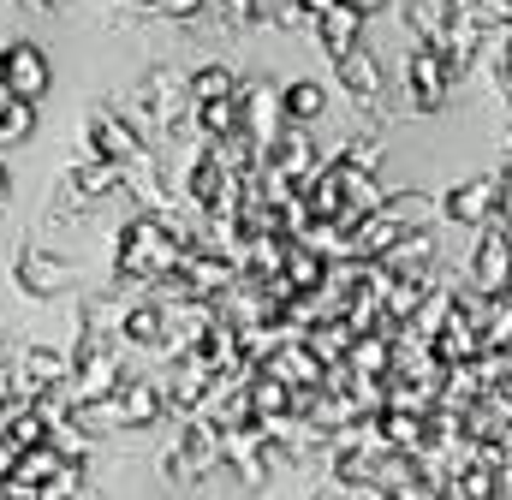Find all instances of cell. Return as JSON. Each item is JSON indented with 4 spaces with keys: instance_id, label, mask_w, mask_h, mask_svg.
Segmentation results:
<instances>
[{
    "instance_id": "cell-1",
    "label": "cell",
    "mask_w": 512,
    "mask_h": 500,
    "mask_svg": "<svg viewBox=\"0 0 512 500\" xmlns=\"http://www.w3.org/2000/svg\"><path fill=\"white\" fill-rule=\"evenodd\" d=\"M185 233L179 227H167L155 209H137L126 227L114 233V280L120 286H155V280H167L173 268H179V256H185Z\"/></svg>"
},
{
    "instance_id": "cell-2",
    "label": "cell",
    "mask_w": 512,
    "mask_h": 500,
    "mask_svg": "<svg viewBox=\"0 0 512 500\" xmlns=\"http://www.w3.org/2000/svg\"><path fill=\"white\" fill-rule=\"evenodd\" d=\"M161 417H167V387L149 381V375H126L108 399L78 405L84 429H155Z\"/></svg>"
},
{
    "instance_id": "cell-3",
    "label": "cell",
    "mask_w": 512,
    "mask_h": 500,
    "mask_svg": "<svg viewBox=\"0 0 512 500\" xmlns=\"http://www.w3.org/2000/svg\"><path fill=\"white\" fill-rule=\"evenodd\" d=\"M126 108H131V120H137V131L167 137L173 125L185 120V108H191L185 72H173V66H149V72L126 90Z\"/></svg>"
},
{
    "instance_id": "cell-4",
    "label": "cell",
    "mask_w": 512,
    "mask_h": 500,
    "mask_svg": "<svg viewBox=\"0 0 512 500\" xmlns=\"http://www.w3.org/2000/svg\"><path fill=\"white\" fill-rule=\"evenodd\" d=\"M120 381H126L120 334H78V346H72V375H66L72 399H78V405H90V399H108Z\"/></svg>"
},
{
    "instance_id": "cell-5",
    "label": "cell",
    "mask_w": 512,
    "mask_h": 500,
    "mask_svg": "<svg viewBox=\"0 0 512 500\" xmlns=\"http://www.w3.org/2000/svg\"><path fill=\"white\" fill-rule=\"evenodd\" d=\"M221 465H227L245 489H262V483H274V477L292 465V453H286L280 441H268L256 423H245V429H221Z\"/></svg>"
},
{
    "instance_id": "cell-6",
    "label": "cell",
    "mask_w": 512,
    "mask_h": 500,
    "mask_svg": "<svg viewBox=\"0 0 512 500\" xmlns=\"http://www.w3.org/2000/svg\"><path fill=\"white\" fill-rule=\"evenodd\" d=\"M453 84H459V72L447 66V54L435 42H417L405 54V108L411 114H441L447 96H453Z\"/></svg>"
},
{
    "instance_id": "cell-7",
    "label": "cell",
    "mask_w": 512,
    "mask_h": 500,
    "mask_svg": "<svg viewBox=\"0 0 512 500\" xmlns=\"http://www.w3.org/2000/svg\"><path fill=\"white\" fill-rule=\"evenodd\" d=\"M209 471H221V429L209 417H185L179 441L161 453V477L167 483H197Z\"/></svg>"
},
{
    "instance_id": "cell-8",
    "label": "cell",
    "mask_w": 512,
    "mask_h": 500,
    "mask_svg": "<svg viewBox=\"0 0 512 500\" xmlns=\"http://www.w3.org/2000/svg\"><path fill=\"white\" fill-rule=\"evenodd\" d=\"M84 143H90V155L96 161H114V167H131L149 143H143V131L131 120L126 108H114V102H96L90 114H84Z\"/></svg>"
},
{
    "instance_id": "cell-9",
    "label": "cell",
    "mask_w": 512,
    "mask_h": 500,
    "mask_svg": "<svg viewBox=\"0 0 512 500\" xmlns=\"http://www.w3.org/2000/svg\"><path fill=\"white\" fill-rule=\"evenodd\" d=\"M12 286L24 298H60V292L78 286V262H66V256H54L42 245H18L12 250Z\"/></svg>"
},
{
    "instance_id": "cell-10",
    "label": "cell",
    "mask_w": 512,
    "mask_h": 500,
    "mask_svg": "<svg viewBox=\"0 0 512 500\" xmlns=\"http://www.w3.org/2000/svg\"><path fill=\"white\" fill-rule=\"evenodd\" d=\"M126 185V167H114V161H78L66 179H60V197H54V221H66V215H78V209H96L102 197H114Z\"/></svg>"
},
{
    "instance_id": "cell-11",
    "label": "cell",
    "mask_w": 512,
    "mask_h": 500,
    "mask_svg": "<svg viewBox=\"0 0 512 500\" xmlns=\"http://www.w3.org/2000/svg\"><path fill=\"white\" fill-rule=\"evenodd\" d=\"M512 280V227L495 215L489 227H483V239L471 250V268H465V286L471 292H483V298H501Z\"/></svg>"
},
{
    "instance_id": "cell-12",
    "label": "cell",
    "mask_w": 512,
    "mask_h": 500,
    "mask_svg": "<svg viewBox=\"0 0 512 500\" xmlns=\"http://www.w3.org/2000/svg\"><path fill=\"white\" fill-rule=\"evenodd\" d=\"M54 84V66L36 42H0V96H18V102H42Z\"/></svg>"
},
{
    "instance_id": "cell-13",
    "label": "cell",
    "mask_w": 512,
    "mask_h": 500,
    "mask_svg": "<svg viewBox=\"0 0 512 500\" xmlns=\"http://www.w3.org/2000/svg\"><path fill=\"white\" fill-rule=\"evenodd\" d=\"M66 375H72V352L24 346V352H12V399L30 405V399H42L48 387H66Z\"/></svg>"
},
{
    "instance_id": "cell-14",
    "label": "cell",
    "mask_w": 512,
    "mask_h": 500,
    "mask_svg": "<svg viewBox=\"0 0 512 500\" xmlns=\"http://www.w3.org/2000/svg\"><path fill=\"white\" fill-rule=\"evenodd\" d=\"M256 370H268L274 381H286L298 399H304V393H322V381H328V364L310 352V340H304V334H286V340L256 364Z\"/></svg>"
},
{
    "instance_id": "cell-15",
    "label": "cell",
    "mask_w": 512,
    "mask_h": 500,
    "mask_svg": "<svg viewBox=\"0 0 512 500\" xmlns=\"http://www.w3.org/2000/svg\"><path fill=\"white\" fill-rule=\"evenodd\" d=\"M179 280L191 286V298H209V304H215V298L239 280V262H233V256H221L215 245H203V239H191L185 256H179Z\"/></svg>"
},
{
    "instance_id": "cell-16",
    "label": "cell",
    "mask_w": 512,
    "mask_h": 500,
    "mask_svg": "<svg viewBox=\"0 0 512 500\" xmlns=\"http://www.w3.org/2000/svg\"><path fill=\"white\" fill-rule=\"evenodd\" d=\"M239 131L251 137L262 155L274 149V137L286 131V108H280L274 84H239Z\"/></svg>"
},
{
    "instance_id": "cell-17",
    "label": "cell",
    "mask_w": 512,
    "mask_h": 500,
    "mask_svg": "<svg viewBox=\"0 0 512 500\" xmlns=\"http://www.w3.org/2000/svg\"><path fill=\"white\" fill-rule=\"evenodd\" d=\"M501 173H477V179H465V185H453L447 191V203H441V215L447 221H459V227H489L495 215H501Z\"/></svg>"
},
{
    "instance_id": "cell-18",
    "label": "cell",
    "mask_w": 512,
    "mask_h": 500,
    "mask_svg": "<svg viewBox=\"0 0 512 500\" xmlns=\"http://www.w3.org/2000/svg\"><path fill=\"white\" fill-rule=\"evenodd\" d=\"M215 381H221V375L209 370L191 346H185V352H173V375L161 381V387H167V411H173V417H197Z\"/></svg>"
},
{
    "instance_id": "cell-19",
    "label": "cell",
    "mask_w": 512,
    "mask_h": 500,
    "mask_svg": "<svg viewBox=\"0 0 512 500\" xmlns=\"http://www.w3.org/2000/svg\"><path fill=\"white\" fill-rule=\"evenodd\" d=\"M66 465V453L54 447V441H42V447H24L18 459H12V471H6V483H0V500H36V489L54 477Z\"/></svg>"
},
{
    "instance_id": "cell-20",
    "label": "cell",
    "mask_w": 512,
    "mask_h": 500,
    "mask_svg": "<svg viewBox=\"0 0 512 500\" xmlns=\"http://www.w3.org/2000/svg\"><path fill=\"white\" fill-rule=\"evenodd\" d=\"M334 78H340V90H346L358 108H382V60H376L364 42L334 60Z\"/></svg>"
},
{
    "instance_id": "cell-21",
    "label": "cell",
    "mask_w": 512,
    "mask_h": 500,
    "mask_svg": "<svg viewBox=\"0 0 512 500\" xmlns=\"http://www.w3.org/2000/svg\"><path fill=\"white\" fill-rule=\"evenodd\" d=\"M268 167L280 173V179H292V185H304L322 161H316V143H310V125H292L286 120V131L274 137V149H268Z\"/></svg>"
},
{
    "instance_id": "cell-22",
    "label": "cell",
    "mask_w": 512,
    "mask_h": 500,
    "mask_svg": "<svg viewBox=\"0 0 512 500\" xmlns=\"http://www.w3.org/2000/svg\"><path fill=\"white\" fill-rule=\"evenodd\" d=\"M322 48H328V60H340V54H352L358 42H364V12H352V6H322L316 12V30H310Z\"/></svg>"
},
{
    "instance_id": "cell-23",
    "label": "cell",
    "mask_w": 512,
    "mask_h": 500,
    "mask_svg": "<svg viewBox=\"0 0 512 500\" xmlns=\"http://www.w3.org/2000/svg\"><path fill=\"white\" fill-rule=\"evenodd\" d=\"M435 262V239H429V227H411V233H399L393 245H387V256L376 262L387 280H399V274H423Z\"/></svg>"
},
{
    "instance_id": "cell-24",
    "label": "cell",
    "mask_w": 512,
    "mask_h": 500,
    "mask_svg": "<svg viewBox=\"0 0 512 500\" xmlns=\"http://www.w3.org/2000/svg\"><path fill=\"white\" fill-rule=\"evenodd\" d=\"M328 268H334V262L310 245V239H286V245H280V274H286L298 292H316V286L328 280Z\"/></svg>"
},
{
    "instance_id": "cell-25",
    "label": "cell",
    "mask_w": 512,
    "mask_h": 500,
    "mask_svg": "<svg viewBox=\"0 0 512 500\" xmlns=\"http://www.w3.org/2000/svg\"><path fill=\"white\" fill-rule=\"evenodd\" d=\"M453 18H459V0H405V30L417 36V42H447V30H453Z\"/></svg>"
},
{
    "instance_id": "cell-26",
    "label": "cell",
    "mask_w": 512,
    "mask_h": 500,
    "mask_svg": "<svg viewBox=\"0 0 512 500\" xmlns=\"http://www.w3.org/2000/svg\"><path fill=\"white\" fill-rule=\"evenodd\" d=\"M411 483H429V477H423V459H417V453H399V447H382V453H376V483H370V495H399V489H411Z\"/></svg>"
},
{
    "instance_id": "cell-27",
    "label": "cell",
    "mask_w": 512,
    "mask_h": 500,
    "mask_svg": "<svg viewBox=\"0 0 512 500\" xmlns=\"http://www.w3.org/2000/svg\"><path fill=\"white\" fill-rule=\"evenodd\" d=\"M126 310L131 304L120 292H90V298H78V334H120Z\"/></svg>"
},
{
    "instance_id": "cell-28",
    "label": "cell",
    "mask_w": 512,
    "mask_h": 500,
    "mask_svg": "<svg viewBox=\"0 0 512 500\" xmlns=\"http://www.w3.org/2000/svg\"><path fill=\"white\" fill-rule=\"evenodd\" d=\"M304 340H310V352H316L322 364H346V358H352V346H358V328H352L346 316H328V322H316Z\"/></svg>"
},
{
    "instance_id": "cell-29",
    "label": "cell",
    "mask_w": 512,
    "mask_h": 500,
    "mask_svg": "<svg viewBox=\"0 0 512 500\" xmlns=\"http://www.w3.org/2000/svg\"><path fill=\"white\" fill-rule=\"evenodd\" d=\"M423 417L429 411H376V435L382 447H399V453H423Z\"/></svg>"
},
{
    "instance_id": "cell-30",
    "label": "cell",
    "mask_w": 512,
    "mask_h": 500,
    "mask_svg": "<svg viewBox=\"0 0 512 500\" xmlns=\"http://www.w3.org/2000/svg\"><path fill=\"white\" fill-rule=\"evenodd\" d=\"M120 340H126V346H155V352H167V310H161V304H131Z\"/></svg>"
},
{
    "instance_id": "cell-31",
    "label": "cell",
    "mask_w": 512,
    "mask_h": 500,
    "mask_svg": "<svg viewBox=\"0 0 512 500\" xmlns=\"http://www.w3.org/2000/svg\"><path fill=\"white\" fill-rule=\"evenodd\" d=\"M280 108H286V120L292 125H316L322 120V108H328V90H322L316 78H298V84L280 90Z\"/></svg>"
},
{
    "instance_id": "cell-32",
    "label": "cell",
    "mask_w": 512,
    "mask_h": 500,
    "mask_svg": "<svg viewBox=\"0 0 512 500\" xmlns=\"http://www.w3.org/2000/svg\"><path fill=\"white\" fill-rule=\"evenodd\" d=\"M453 298H459L453 286H435V292L423 298V310L405 322V334H411V340H435V334L447 328V316H453Z\"/></svg>"
},
{
    "instance_id": "cell-33",
    "label": "cell",
    "mask_w": 512,
    "mask_h": 500,
    "mask_svg": "<svg viewBox=\"0 0 512 500\" xmlns=\"http://www.w3.org/2000/svg\"><path fill=\"white\" fill-rule=\"evenodd\" d=\"M245 387H251V411L256 417H268V411H298V393H292L286 381H274L268 370H251L245 375Z\"/></svg>"
},
{
    "instance_id": "cell-34",
    "label": "cell",
    "mask_w": 512,
    "mask_h": 500,
    "mask_svg": "<svg viewBox=\"0 0 512 500\" xmlns=\"http://www.w3.org/2000/svg\"><path fill=\"white\" fill-rule=\"evenodd\" d=\"M185 90H191V108H197V102H215V96H239V78H233V66H197V72H185Z\"/></svg>"
},
{
    "instance_id": "cell-35",
    "label": "cell",
    "mask_w": 512,
    "mask_h": 500,
    "mask_svg": "<svg viewBox=\"0 0 512 500\" xmlns=\"http://www.w3.org/2000/svg\"><path fill=\"white\" fill-rule=\"evenodd\" d=\"M334 161H340V167H352V173H376V167H382V137H376V131L346 137V143L334 149Z\"/></svg>"
},
{
    "instance_id": "cell-36",
    "label": "cell",
    "mask_w": 512,
    "mask_h": 500,
    "mask_svg": "<svg viewBox=\"0 0 512 500\" xmlns=\"http://www.w3.org/2000/svg\"><path fill=\"white\" fill-rule=\"evenodd\" d=\"M30 131H36V102L0 96V143H30Z\"/></svg>"
},
{
    "instance_id": "cell-37",
    "label": "cell",
    "mask_w": 512,
    "mask_h": 500,
    "mask_svg": "<svg viewBox=\"0 0 512 500\" xmlns=\"http://www.w3.org/2000/svg\"><path fill=\"white\" fill-rule=\"evenodd\" d=\"M78 489H84V465H78V459H66V465L36 489V500H78Z\"/></svg>"
},
{
    "instance_id": "cell-38",
    "label": "cell",
    "mask_w": 512,
    "mask_h": 500,
    "mask_svg": "<svg viewBox=\"0 0 512 500\" xmlns=\"http://www.w3.org/2000/svg\"><path fill=\"white\" fill-rule=\"evenodd\" d=\"M489 364H495V387L512 399V346H507V352H489Z\"/></svg>"
},
{
    "instance_id": "cell-39",
    "label": "cell",
    "mask_w": 512,
    "mask_h": 500,
    "mask_svg": "<svg viewBox=\"0 0 512 500\" xmlns=\"http://www.w3.org/2000/svg\"><path fill=\"white\" fill-rule=\"evenodd\" d=\"M203 6H209V0H161V18H179V24H185V18H197Z\"/></svg>"
},
{
    "instance_id": "cell-40",
    "label": "cell",
    "mask_w": 512,
    "mask_h": 500,
    "mask_svg": "<svg viewBox=\"0 0 512 500\" xmlns=\"http://www.w3.org/2000/svg\"><path fill=\"white\" fill-rule=\"evenodd\" d=\"M483 453H489V459H495L501 471H512V423L501 429V441H495V447H483Z\"/></svg>"
},
{
    "instance_id": "cell-41",
    "label": "cell",
    "mask_w": 512,
    "mask_h": 500,
    "mask_svg": "<svg viewBox=\"0 0 512 500\" xmlns=\"http://www.w3.org/2000/svg\"><path fill=\"white\" fill-rule=\"evenodd\" d=\"M376 500H441L435 483H411V489H399V495H376Z\"/></svg>"
},
{
    "instance_id": "cell-42",
    "label": "cell",
    "mask_w": 512,
    "mask_h": 500,
    "mask_svg": "<svg viewBox=\"0 0 512 500\" xmlns=\"http://www.w3.org/2000/svg\"><path fill=\"white\" fill-rule=\"evenodd\" d=\"M340 6H352V12H364V18H370V12H382L387 0H340Z\"/></svg>"
},
{
    "instance_id": "cell-43",
    "label": "cell",
    "mask_w": 512,
    "mask_h": 500,
    "mask_svg": "<svg viewBox=\"0 0 512 500\" xmlns=\"http://www.w3.org/2000/svg\"><path fill=\"white\" fill-rule=\"evenodd\" d=\"M501 221H507V227H512V185H507V191H501Z\"/></svg>"
},
{
    "instance_id": "cell-44",
    "label": "cell",
    "mask_w": 512,
    "mask_h": 500,
    "mask_svg": "<svg viewBox=\"0 0 512 500\" xmlns=\"http://www.w3.org/2000/svg\"><path fill=\"white\" fill-rule=\"evenodd\" d=\"M24 6H36V12H54V6H60V0H24Z\"/></svg>"
},
{
    "instance_id": "cell-45",
    "label": "cell",
    "mask_w": 512,
    "mask_h": 500,
    "mask_svg": "<svg viewBox=\"0 0 512 500\" xmlns=\"http://www.w3.org/2000/svg\"><path fill=\"white\" fill-rule=\"evenodd\" d=\"M0 209H6V167H0Z\"/></svg>"
},
{
    "instance_id": "cell-46",
    "label": "cell",
    "mask_w": 512,
    "mask_h": 500,
    "mask_svg": "<svg viewBox=\"0 0 512 500\" xmlns=\"http://www.w3.org/2000/svg\"><path fill=\"white\" fill-rule=\"evenodd\" d=\"M131 6H149V12H161V0H131Z\"/></svg>"
},
{
    "instance_id": "cell-47",
    "label": "cell",
    "mask_w": 512,
    "mask_h": 500,
    "mask_svg": "<svg viewBox=\"0 0 512 500\" xmlns=\"http://www.w3.org/2000/svg\"><path fill=\"white\" fill-rule=\"evenodd\" d=\"M501 298H507V304H512V280H507V292H501Z\"/></svg>"
},
{
    "instance_id": "cell-48",
    "label": "cell",
    "mask_w": 512,
    "mask_h": 500,
    "mask_svg": "<svg viewBox=\"0 0 512 500\" xmlns=\"http://www.w3.org/2000/svg\"><path fill=\"white\" fill-rule=\"evenodd\" d=\"M310 500H334V495H310Z\"/></svg>"
},
{
    "instance_id": "cell-49",
    "label": "cell",
    "mask_w": 512,
    "mask_h": 500,
    "mask_svg": "<svg viewBox=\"0 0 512 500\" xmlns=\"http://www.w3.org/2000/svg\"><path fill=\"white\" fill-rule=\"evenodd\" d=\"M0 358H6V346H0Z\"/></svg>"
}]
</instances>
